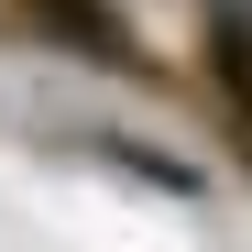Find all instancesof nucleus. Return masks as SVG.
<instances>
[{
	"label": "nucleus",
	"instance_id": "obj_2",
	"mask_svg": "<svg viewBox=\"0 0 252 252\" xmlns=\"http://www.w3.org/2000/svg\"><path fill=\"white\" fill-rule=\"evenodd\" d=\"M220 88L252 110V33H241V22H220Z\"/></svg>",
	"mask_w": 252,
	"mask_h": 252
},
{
	"label": "nucleus",
	"instance_id": "obj_1",
	"mask_svg": "<svg viewBox=\"0 0 252 252\" xmlns=\"http://www.w3.org/2000/svg\"><path fill=\"white\" fill-rule=\"evenodd\" d=\"M33 11H44L55 33H77L88 55H132V33H121V11H110V0H33Z\"/></svg>",
	"mask_w": 252,
	"mask_h": 252
}]
</instances>
